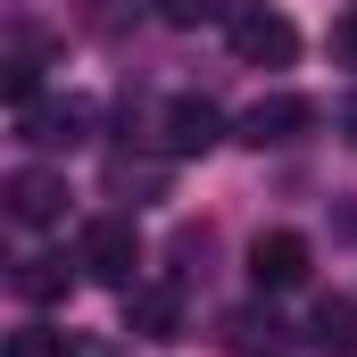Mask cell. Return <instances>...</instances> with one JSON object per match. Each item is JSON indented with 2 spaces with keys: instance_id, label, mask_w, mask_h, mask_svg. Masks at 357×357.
<instances>
[{
  "instance_id": "cell-15",
  "label": "cell",
  "mask_w": 357,
  "mask_h": 357,
  "mask_svg": "<svg viewBox=\"0 0 357 357\" xmlns=\"http://www.w3.org/2000/svg\"><path fill=\"white\" fill-rule=\"evenodd\" d=\"M333 133L357 150V91H341V108H333Z\"/></svg>"
},
{
  "instance_id": "cell-8",
  "label": "cell",
  "mask_w": 357,
  "mask_h": 357,
  "mask_svg": "<svg viewBox=\"0 0 357 357\" xmlns=\"http://www.w3.org/2000/svg\"><path fill=\"white\" fill-rule=\"evenodd\" d=\"M175 324H183V291L175 282H142L125 299V333L133 341H175Z\"/></svg>"
},
{
  "instance_id": "cell-6",
  "label": "cell",
  "mask_w": 357,
  "mask_h": 357,
  "mask_svg": "<svg viewBox=\"0 0 357 357\" xmlns=\"http://www.w3.org/2000/svg\"><path fill=\"white\" fill-rule=\"evenodd\" d=\"M91 125L84 100H25L17 108V142H33V150H75Z\"/></svg>"
},
{
  "instance_id": "cell-13",
  "label": "cell",
  "mask_w": 357,
  "mask_h": 357,
  "mask_svg": "<svg viewBox=\"0 0 357 357\" xmlns=\"http://www.w3.org/2000/svg\"><path fill=\"white\" fill-rule=\"evenodd\" d=\"M167 25H208V17H233V0H158Z\"/></svg>"
},
{
  "instance_id": "cell-9",
  "label": "cell",
  "mask_w": 357,
  "mask_h": 357,
  "mask_svg": "<svg viewBox=\"0 0 357 357\" xmlns=\"http://www.w3.org/2000/svg\"><path fill=\"white\" fill-rule=\"evenodd\" d=\"M225 349L274 357V349H282V316H274V307H233V316H225Z\"/></svg>"
},
{
  "instance_id": "cell-10",
  "label": "cell",
  "mask_w": 357,
  "mask_h": 357,
  "mask_svg": "<svg viewBox=\"0 0 357 357\" xmlns=\"http://www.w3.org/2000/svg\"><path fill=\"white\" fill-rule=\"evenodd\" d=\"M307 341L324 357H357V299H324L316 324H307Z\"/></svg>"
},
{
  "instance_id": "cell-11",
  "label": "cell",
  "mask_w": 357,
  "mask_h": 357,
  "mask_svg": "<svg viewBox=\"0 0 357 357\" xmlns=\"http://www.w3.org/2000/svg\"><path fill=\"white\" fill-rule=\"evenodd\" d=\"M67 282H75V266H67V258H25V266H17V291H25L33 307L67 299Z\"/></svg>"
},
{
  "instance_id": "cell-4",
  "label": "cell",
  "mask_w": 357,
  "mask_h": 357,
  "mask_svg": "<svg viewBox=\"0 0 357 357\" xmlns=\"http://www.w3.org/2000/svg\"><path fill=\"white\" fill-rule=\"evenodd\" d=\"M307 266H316L307 233H258V241H250V282H258V291H299Z\"/></svg>"
},
{
  "instance_id": "cell-12",
  "label": "cell",
  "mask_w": 357,
  "mask_h": 357,
  "mask_svg": "<svg viewBox=\"0 0 357 357\" xmlns=\"http://www.w3.org/2000/svg\"><path fill=\"white\" fill-rule=\"evenodd\" d=\"M8 357H75V349H67V333H50V324H25V333H8Z\"/></svg>"
},
{
  "instance_id": "cell-14",
  "label": "cell",
  "mask_w": 357,
  "mask_h": 357,
  "mask_svg": "<svg viewBox=\"0 0 357 357\" xmlns=\"http://www.w3.org/2000/svg\"><path fill=\"white\" fill-rule=\"evenodd\" d=\"M333 59H341V67H357V8L333 25Z\"/></svg>"
},
{
  "instance_id": "cell-3",
  "label": "cell",
  "mask_w": 357,
  "mask_h": 357,
  "mask_svg": "<svg viewBox=\"0 0 357 357\" xmlns=\"http://www.w3.org/2000/svg\"><path fill=\"white\" fill-rule=\"evenodd\" d=\"M0 199H8V216H17L25 233H42V225L67 216V175H50V167H17V175L0 183Z\"/></svg>"
},
{
  "instance_id": "cell-7",
  "label": "cell",
  "mask_w": 357,
  "mask_h": 357,
  "mask_svg": "<svg viewBox=\"0 0 357 357\" xmlns=\"http://www.w3.org/2000/svg\"><path fill=\"white\" fill-rule=\"evenodd\" d=\"M167 158H199V150H216L225 142V116H216V100H199V91H183V100H167Z\"/></svg>"
},
{
  "instance_id": "cell-2",
  "label": "cell",
  "mask_w": 357,
  "mask_h": 357,
  "mask_svg": "<svg viewBox=\"0 0 357 357\" xmlns=\"http://www.w3.org/2000/svg\"><path fill=\"white\" fill-rule=\"evenodd\" d=\"M75 266L91 282H116V291H133V266H142V233L125 225V216H91L84 225V250H75Z\"/></svg>"
},
{
  "instance_id": "cell-1",
  "label": "cell",
  "mask_w": 357,
  "mask_h": 357,
  "mask_svg": "<svg viewBox=\"0 0 357 357\" xmlns=\"http://www.w3.org/2000/svg\"><path fill=\"white\" fill-rule=\"evenodd\" d=\"M233 50H241V67H291L299 59V25L266 8V0H241L233 8Z\"/></svg>"
},
{
  "instance_id": "cell-5",
  "label": "cell",
  "mask_w": 357,
  "mask_h": 357,
  "mask_svg": "<svg viewBox=\"0 0 357 357\" xmlns=\"http://www.w3.org/2000/svg\"><path fill=\"white\" fill-rule=\"evenodd\" d=\"M307 125H316V100H299V91H274V100H258V108H250L233 133H241L250 150H282V142H299Z\"/></svg>"
}]
</instances>
